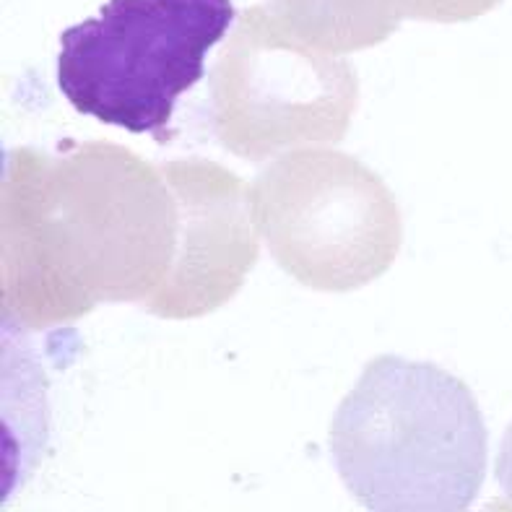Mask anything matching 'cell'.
Here are the masks:
<instances>
[{"instance_id":"1","label":"cell","mask_w":512,"mask_h":512,"mask_svg":"<svg viewBox=\"0 0 512 512\" xmlns=\"http://www.w3.org/2000/svg\"><path fill=\"white\" fill-rule=\"evenodd\" d=\"M180 203L162 164L107 141L3 156V320L50 328L146 305L175 268Z\"/></svg>"},{"instance_id":"2","label":"cell","mask_w":512,"mask_h":512,"mask_svg":"<svg viewBox=\"0 0 512 512\" xmlns=\"http://www.w3.org/2000/svg\"><path fill=\"white\" fill-rule=\"evenodd\" d=\"M331 453L367 510L461 512L487 474V424L461 377L383 354L338 403Z\"/></svg>"},{"instance_id":"3","label":"cell","mask_w":512,"mask_h":512,"mask_svg":"<svg viewBox=\"0 0 512 512\" xmlns=\"http://www.w3.org/2000/svg\"><path fill=\"white\" fill-rule=\"evenodd\" d=\"M234 16L232 0H110L60 34V91L81 115L167 143L177 99Z\"/></svg>"},{"instance_id":"4","label":"cell","mask_w":512,"mask_h":512,"mask_svg":"<svg viewBox=\"0 0 512 512\" xmlns=\"http://www.w3.org/2000/svg\"><path fill=\"white\" fill-rule=\"evenodd\" d=\"M250 198L268 253L312 292L362 289L388 273L401 253L396 195L344 151H286L250 185Z\"/></svg>"},{"instance_id":"5","label":"cell","mask_w":512,"mask_h":512,"mask_svg":"<svg viewBox=\"0 0 512 512\" xmlns=\"http://www.w3.org/2000/svg\"><path fill=\"white\" fill-rule=\"evenodd\" d=\"M211 123L221 146L247 162L344 141L357 112L351 63L242 24L211 81Z\"/></svg>"},{"instance_id":"6","label":"cell","mask_w":512,"mask_h":512,"mask_svg":"<svg viewBox=\"0 0 512 512\" xmlns=\"http://www.w3.org/2000/svg\"><path fill=\"white\" fill-rule=\"evenodd\" d=\"M162 169L180 203V250L143 310L167 320L203 318L240 292L258 260L250 185L206 159H177Z\"/></svg>"},{"instance_id":"7","label":"cell","mask_w":512,"mask_h":512,"mask_svg":"<svg viewBox=\"0 0 512 512\" xmlns=\"http://www.w3.org/2000/svg\"><path fill=\"white\" fill-rule=\"evenodd\" d=\"M494 474H497V484H500L512 505V424L507 427L505 437H502L500 455H497V463H494Z\"/></svg>"}]
</instances>
